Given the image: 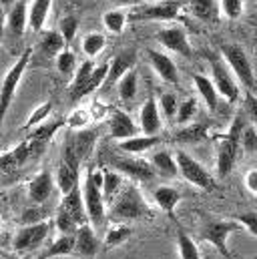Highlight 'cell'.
I'll return each instance as SVG.
<instances>
[{"label":"cell","mask_w":257,"mask_h":259,"mask_svg":"<svg viewBox=\"0 0 257 259\" xmlns=\"http://www.w3.org/2000/svg\"><path fill=\"white\" fill-rule=\"evenodd\" d=\"M103 185V171H89L84 185H82V201L87 209L89 223L93 227H103L107 221V201L101 191Z\"/></svg>","instance_id":"cell-1"},{"label":"cell","mask_w":257,"mask_h":259,"mask_svg":"<svg viewBox=\"0 0 257 259\" xmlns=\"http://www.w3.org/2000/svg\"><path fill=\"white\" fill-rule=\"evenodd\" d=\"M151 213L147 201L143 199L141 191L135 185H125L119 195L111 201V209L109 215L117 221H135V219H143Z\"/></svg>","instance_id":"cell-2"},{"label":"cell","mask_w":257,"mask_h":259,"mask_svg":"<svg viewBox=\"0 0 257 259\" xmlns=\"http://www.w3.org/2000/svg\"><path fill=\"white\" fill-rule=\"evenodd\" d=\"M245 129L241 117H237L231 127L229 133L217 143V159H215V167H217V175L219 177H227L233 167H235V161L239 157V151H241V131Z\"/></svg>","instance_id":"cell-3"},{"label":"cell","mask_w":257,"mask_h":259,"mask_svg":"<svg viewBox=\"0 0 257 259\" xmlns=\"http://www.w3.org/2000/svg\"><path fill=\"white\" fill-rule=\"evenodd\" d=\"M30 57H32V49H24L22 55L16 59V63L8 68V72L2 78V84H0V133H2V125H4V117H6V113L12 105V99L16 95V89L28 68Z\"/></svg>","instance_id":"cell-4"},{"label":"cell","mask_w":257,"mask_h":259,"mask_svg":"<svg viewBox=\"0 0 257 259\" xmlns=\"http://www.w3.org/2000/svg\"><path fill=\"white\" fill-rule=\"evenodd\" d=\"M221 55H223L225 63L229 66V70L233 72V76L247 91H253V87H255V72H253L251 61H249L247 53L243 51V47L235 45V42H225V45H221Z\"/></svg>","instance_id":"cell-5"},{"label":"cell","mask_w":257,"mask_h":259,"mask_svg":"<svg viewBox=\"0 0 257 259\" xmlns=\"http://www.w3.org/2000/svg\"><path fill=\"white\" fill-rule=\"evenodd\" d=\"M243 229L241 223L237 219H213V221H207L201 229V239L207 241L209 245H213L221 255H225L227 259H231L229 253V247H227V241L229 237Z\"/></svg>","instance_id":"cell-6"},{"label":"cell","mask_w":257,"mask_h":259,"mask_svg":"<svg viewBox=\"0 0 257 259\" xmlns=\"http://www.w3.org/2000/svg\"><path fill=\"white\" fill-rule=\"evenodd\" d=\"M175 161H177V169H179V175L191 183L193 187L197 189H203V191H213L215 189V179L213 175L193 157L187 151L179 149L175 153Z\"/></svg>","instance_id":"cell-7"},{"label":"cell","mask_w":257,"mask_h":259,"mask_svg":"<svg viewBox=\"0 0 257 259\" xmlns=\"http://www.w3.org/2000/svg\"><path fill=\"white\" fill-rule=\"evenodd\" d=\"M95 141H97L95 131H80V129L74 131V133L66 139L63 161L68 163L70 167H74V169L80 171V163L91 155V151H93V147H95Z\"/></svg>","instance_id":"cell-8"},{"label":"cell","mask_w":257,"mask_h":259,"mask_svg":"<svg viewBox=\"0 0 257 259\" xmlns=\"http://www.w3.org/2000/svg\"><path fill=\"white\" fill-rule=\"evenodd\" d=\"M51 233V223L49 221H42V223H34V225H22L14 239H12V249L16 253H28L32 249H38L47 237Z\"/></svg>","instance_id":"cell-9"},{"label":"cell","mask_w":257,"mask_h":259,"mask_svg":"<svg viewBox=\"0 0 257 259\" xmlns=\"http://www.w3.org/2000/svg\"><path fill=\"white\" fill-rule=\"evenodd\" d=\"M181 12V0H163L145 6H135L127 14L128 20H173Z\"/></svg>","instance_id":"cell-10"},{"label":"cell","mask_w":257,"mask_h":259,"mask_svg":"<svg viewBox=\"0 0 257 259\" xmlns=\"http://www.w3.org/2000/svg\"><path fill=\"white\" fill-rule=\"evenodd\" d=\"M211 80L219 93V97H223L227 103H237L241 89L237 84V78L233 76V72L225 66V63L211 59Z\"/></svg>","instance_id":"cell-11"},{"label":"cell","mask_w":257,"mask_h":259,"mask_svg":"<svg viewBox=\"0 0 257 259\" xmlns=\"http://www.w3.org/2000/svg\"><path fill=\"white\" fill-rule=\"evenodd\" d=\"M113 169H117L119 173H123L128 179L135 181H153L157 177L153 165L145 159H137V157H113L111 161Z\"/></svg>","instance_id":"cell-12"},{"label":"cell","mask_w":257,"mask_h":259,"mask_svg":"<svg viewBox=\"0 0 257 259\" xmlns=\"http://www.w3.org/2000/svg\"><path fill=\"white\" fill-rule=\"evenodd\" d=\"M155 40L161 47H165L167 51H171V53H177V55H181L185 59H193V49L189 45L187 32L181 26H167V28L159 30Z\"/></svg>","instance_id":"cell-13"},{"label":"cell","mask_w":257,"mask_h":259,"mask_svg":"<svg viewBox=\"0 0 257 259\" xmlns=\"http://www.w3.org/2000/svg\"><path fill=\"white\" fill-rule=\"evenodd\" d=\"M101 239L91 223H84L74 233V255L82 259H91L99 253Z\"/></svg>","instance_id":"cell-14"},{"label":"cell","mask_w":257,"mask_h":259,"mask_svg":"<svg viewBox=\"0 0 257 259\" xmlns=\"http://www.w3.org/2000/svg\"><path fill=\"white\" fill-rule=\"evenodd\" d=\"M147 59H149L151 68L157 72V76L163 82H167V84H177L179 82V70H177V66L171 61L169 55H165L161 51H155V49H147Z\"/></svg>","instance_id":"cell-15"},{"label":"cell","mask_w":257,"mask_h":259,"mask_svg":"<svg viewBox=\"0 0 257 259\" xmlns=\"http://www.w3.org/2000/svg\"><path fill=\"white\" fill-rule=\"evenodd\" d=\"M139 129L143 135H159L163 129V117L159 111V101L155 97H149L145 105L139 111Z\"/></svg>","instance_id":"cell-16"},{"label":"cell","mask_w":257,"mask_h":259,"mask_svg":"<svg viewBox=\"0 0 257 259\" xmlns=\"http://www.w3.org/2000/svg\"><path fill=\"white\" fill-rule=\"evenodd\" d=\"M63 127V121H53V123H42L40 127H36V129L30 133V137L26 139V145H28V151H30V157L32 159H36L42 151H45V147L51 143V139L57 135V131Z\"/></svg>","instance_id":"cell-17"},{"label":"cell","mask_w":257,"mask_h":259,"mask_svg":"<svg viewBox=\"0 0 257 259\" xmlns=\"http://www.w3.org/2000/svg\"><path fill=\"white\" fill-rule=\"evenodd\" d=\"M55 177L49 171H40L30 183H28V199L34 205H45L55 191Z\"/></svg>","instance_id":"cell-18"},{"label":"cell","mask_w":257,"mask_h":259,"mask_svg":"<svg viewBox=\"0 0 257 259\" xmlns=\"http://www.w3.org/2000/svg\"><path fill=\"white\" fill-rule=\"evenodd\" d=\"M109 127H111V137L117 139V141H125V139H131L139 133V127L137 123L128 117L125 111L121 109H115L113 115H111V121H109Z\"/></svg>","instance_id":"cell-19"},{"label":"cell","mask_w":257,"mask_h":259,"mask_svg":"<svg viewBox=\"0 0 257 259\" xmlns=\"http://www.w3.org/2000/svg\"><path fill=\"white\" fill-rule=\"evenodd\" d=\"M137 65V51L127 49V51H121L117 57H113V61L109 63V76H107V82L113 84V82H119V78L123 74H127L128 70H133Z\"/></svg>","instance_id":"cell-20"},{"label":"cell","mask_w":257,"mask_h":259,"mask_svg":"<svg viewBox=\"0 0 257 259\" xmlns=\"http://www.w3.org/2000/svg\"><path fill=\"white\" fill-rule=\"evenodd\" d=\"M26 28H28V4L20 0L6 14V30L12 36H22Z\"/></svg>","instance_id":"cell-21"},{"label":"cell","mask_w":257,"mask_h":259,"mask_svg":"<svg viewBox=\"0 0 257 259\" xmlns=\"http://www.w3.org/2000/svg\"><path fill=\"white\" fill-rule=\"evenodd\" d=\"M157 145H161V135H135L131 139L119 141L117 147L127 155H141L155 149Z\"/></svg>","instance_id":"cell-22"},{"label":"cell","mask_w":257,"mask_h":259,"mask_svg":"<svg viewBox=\"0 0 257 259\" xmlns=\"http://www.w3.org/2000/svg\"><path fill=\"white\" fill-rule=\"evenodd\" d=\"M193 84H195L199 97L203 99L205 107H207L211 113H215V111L219 109V93H217V89H215L211 76H205V74H193Z\"/></svg>","instance_id":"cell-23"},{"label":"cell","mask_w":257,"mask_h":259,"mask_svg":"<svg viewBox=\"0 0 257 259\" xmlns=\"http://www.w3.org/2000/svg\"><path fill=\"white\" fill-rule=\"evenodd\" d=\"M66 211L70 217L76 219L78 225H84L89 223V217H87V209H84V201H82V191L76 187L74 191H70L68 195H63V201H61V207Z\"/></svg>","instance_id":"cell-24"},{"label":"cell","mask_w":257,"mask_h":259,"mask_svg":"<svg viewBox=\"0 0 257 259\" xmlns=\"http://www.w3.org/2000/svg\"><path fill=\"white\" fill-rule=\"evenodd\" d=\"M53 0H32L28 4V28L32 32H40L51 14Z\"/></svg>","instance_id":"cell-25"},{"label":"cell","mask_w":257,"mask_h":259,"mask_svg":"<svg viewBox=\"0 0 257 259\" xmlns=\"http://www.w3.org/2000/svg\"><path fill=\"white\" fill-rule=\"evenodd\" d=\"M153 199L157 203V207L167 213V215H173L175 207L179 205V201L183 199V195L179 193V189L171 187V185H161V187H155L153 189Z\"/></svg>","instance_id":"cell-26"},{"label":"cell","mask_w":257,"mask_h":259,"mask_svg":"<svg viewBox=\"0 0 257 259\" xmlns=\"http://www.w3.org/2000/svg\"><path fill=\"white\" fill-rule=\"evenodd\" d=\"M149 163L153 165L155 173L165 177V179H173L179 169H177V161H175V155H171L169 151H155L149 159Z\"/></svg>","instance_id":"cell-27"},{"label":"cell","mask_w":257,"mask_h":259,"mask_svg":"<svg viewBox=\"0 0 257 259\" xmlns=\"http://www.w3.org/2000/svg\"><path fill=\"white\" fill-rule=\"evenodd\" d=\"M55 183L59 187V191L63 195H68L70 191H74L78 187V169L70 167L68 163H61V167L57 169V177Z\"/></svg>","instance_id":"cell-28"},{"label":"cell","mask_w":257,"mask_h":259,"mask_svg":"<svg viewBox=\"0 0 257 259\" xmlns=\"http://www.w3.org/2000/svg\"><path fill=\"white\" fill-rule=\"evenodd\" d=\"M125 175L119 173L117 169H109V171H103V185H101V191L105 201H113L119 191L125 187Z\"/></svg>","instance_id":"cell-29"},{"label":"cell","mask_w":257,"mask_h":259,"mask_svg":"<svg viewBox=\"0 0 257 259\" xmlns=\"http://www.w3.org/2000/svg\"><path fill=\"white\" fill-rule=\"evenodd\" d=\"M64 255H74V235H61L51 243V247L38 259H53L64 257Z\"/></svg>","instance_id":"cell-30"},{"label":"cell","mask_w":257,"mask_h":259,"mask_svg":"<svg viewBox=\"0 0 257 259\" xmlns=\"http://www.w3.org/2000/svg\"><path fill=\"white\" fill-rule=\"evenodd\" d=\"M107 76H109V63L97 65L95 66V70H93V74H91V78L87 80V84L76 93V97H74L72 101H78V99H82V97H87V95L95 93L99 87H103V84L107 82Z\"/></svg>","instance_id":"cell-31"},{"label":"cell","mask_w":257,"mask_h":259,"mask_svg":"<svg viewBox=\"0 0 257 259\" xmlns=\"http://www.w3.org/2000/svg\"><path fill=\"white\" fill-rule=\"evenodd\" d=\"M64 38L59 30H47L38 42V51L45 57H57L61 51H64Z\"/></svg>","instance_id":"cell-32"},{"label":"cell","mask_w":257,"mask_h":259,"mask_svg":"<svg viewBox=\"0 0 257 259\" xmlns=\"http://www.w3.org/2000/svg\"><path fill=\"white\" fill-rule=\"evenodd\" d=\"M95 63H93V59H87L84 63H80L78 68L74 70V74H72V82H70V87H68V97H70V101L76 97V93L87 84V80L91 78V74H93V70H95Z\"/></svg>","instance_id":"cell-33"},{"label":"cell","mask_w":257,"mask_h":259,"mask_svg":"<svg viewBox=\"0 0 257 259\" xmlns=\"http://www.w3.org/2000/svg\"><path fill=\"white\" fill-rule=\"evenodd\" d=\"M177 251H179V259H201L197 243L183 227H177Z\"/></svg>","instance_id":"cell-34"},{"label":"cell","mask_w":257,"mask_h":259,"mask_svg":"<svg viewBox=\"0 0 257 259\" xmlns=\"http://www.w3.org/2000/svg\"><path fill=\"white\" fill-rule=\"evenodd\" d=\"M137 91H139V76H137V70H128L127 74H123L117 82V93H119V99L121 101H133L137 97Z\"/></svg>","instance_id":"cell-35"},{"label":"cell","mask_w":257,"mask_h":259,"mask_svg":"<svg viewBox=\"0 0 257 259\" xmlns=\"http://www.w3.org/2000/svg\"><path fill=\"white\" fill-rule=\"evenodd\" d=\"M127 12L125 10H121V8H115V10H107L105 14H103V24H105V28L109 30V32H113V34H121L123 30H125V26H127Z\"/></svg>","instance_id":"cell-36"},{"label":"cell","mask_w":257,"mask_h":259,"mask_svg":"<svg viewBox=\"0 0 257 259\" xmlns=\"http://www.w3.org/2000/svg\"><path fill=\"white\" fill-rule=\"evenodd\" d=\"M131 235H133V229H131L128 225H115V227H109V231H107L103 243H105L107 249H113V247L123 245Z\"/></svg>","instance_id":"cell-37"},{"label":"cell","mask_w":257,"mask_h":259,"mask_svg":"<svg viewBox=\"0 0 257 259\" xmlns=\"http://www.w3.org/2000/svg\"><path fill=\"white\" fill-rule=\"evenodd\" d=\"M107 45V36L103 32H89L84 38H82V53L89 57V59H95L97 55L103 53Z\"/></svg>","instance_id":"cell-38"},{"label":"cell","mask_w":257,"mask_h":259,"mask_svg":"<svg viewBox=\"0 0 257 259\" xmlns=\"http://www.w3.org/2000/svg\"><path fill=\"white\" fill-rule=\"evenodd\" d=\"M205 137H207V131H205L203 125H185V127H181L175 133V141L185 143V145L201 143Z\"/></svg>","instance_id":"cell-39"},{"label":"cell","mask_w":257,"mask_h":259,"mask_svg":"<svg viewBox=\"0 0 257 259\" xmlns=\"http://www.w3.org/2000/svg\"><path fill=\"white\" fill-rule=\"evenodd\" d=\"M217 0H189V12L199 20H209L215 14Z\"/></svg>","instance_id":"cell-40"},{"label":"cell","mask_w":257,"mask_h":259,"mask_svg":"<svg viewBox=\"0 0 257 259\" xmlns=\"http://www.w3.org/2000/svg\"><path fill=\"white\" fill-rule=\"evenodd\" d=\"M55 227H57V231H59L61 235H74V233H76V229H78L80 225H78V223H76V219H74V217H70L66 211L59 209V211H57V215H55Z\"/></svg>","instance_id":"cell-41"},{"label":"cell","mask_w":257,"mask_h":259,"mask_svg":"<svg viewBox=\"0 0 257 259\" xmlns=\"http://www.w3.org/2000/svg\"><path fill=\"white\" fill-rule=\"evenodd\" d=\"M195 115H197V99H185L183 103H179L175 123H177L179 127H185V125L191 123Z\"/></svg>","instance_id":"cell-42"},{"label":"cell","mask_w":257,"mask_h":259,"mask_svg":"<svg viewBox=\"0 0 257 259\" xmlns=\"http://www.w3.org/2000/svg\"><path fill=\"white\" fill-rule=\"evenodd\" d=\"M57 70L61 72V74H64V76H70V74H74V70L78 68V65H76V55L72 53V51H61L57 57Z\"/></svg>","instance_id":"cell-43"},{"label":"cell","mask_w":257,"mask_h":259,"mask_svg":"<svg viewBox=\"0 0 257 259\" xmlns=\"http://www.w3.org/2000/svg\"><path fill=\"white\" fill-rule=\"evenodd\" d=\"M177 109H179V103H177V97L173 93H163L161 99H159V111L165 119L169 121H175L177 117Z\"/></svg>","instance_id":"cell-44"},{"label":"cell","mask_w":257,"mask_h":259,"mask_svg":"<svg viewBox=\"0 0 257 259\" xmlns=\"http://www.w3.org/2000/svg\"><path fill=\"white\" fill-rule=\"evenodd\" d=\"M47 217H49L47 209H45L42 205H36V207H28V209H24L22 215L18 217V223H20V225H34V223H42V221H47Z\"/></svg>","instance_id":"cell-45"},{"label":"cell","mask_w":257,"mask_h":259,"mask_svg":"<svg viewBox=\"0 0 257 259\" xmlns=\"http://www.w3.org/2000/svg\"><path fill=\"white\" fill-rule=\"evenodd\" d=\"M53 113V103H42L40 107H36L34 111H32V115L28 117V121L24 123V129L28 131L30 127L32 129H36V127H40L47 119H49V115Z\"/></svg>","instance_id":"cell-46"},{"label":"cell","mask_w":257,"mask_h":259,"mask_svg":"<svg viewBox=\"0 0 257 259\" xmlns=\"http://www.w3.org/2000/svg\"><path fill=\"white\" fill-rule=\"evenodd\" d=\"M59 32L63 34V38L66 45L72 42L74 36H76V32H78V18H76L74 14H66V16H63V18H61V24H59Z\"/></svg>","instance_id":"cell-47"},{"label":"cell","mask_w":257,"mask_h":259,"mask_svg":"<svg viewBox=\"0 0 257 259\" xmlns=\"http://www.w3.org/2000/svg\"><path fill=\"white\" fill-rule=\"evenodd\" d=\"M219 6L229 20H235L243 14V0H219Z\"/></svg>","instance_id":"cell-48"},{"label":"cell","mask_w":257,"mask_h":259,"mask_svg":"<svg viewBox=\"0 0 257 259\" xmlns=\"http://www.w3.org/2000/svg\"><path fill=\"white\" fill-rule=\"evenodd\" d=\"M257 149V131L253 127H245L241 131V151L251 153Z\"/></svg>","instance_id":"cell-49"},{"label":"cell","mask_w":257,"mask_h":259,"mask_svg":"<svg viewBox=\"0 0 257 259\" xmlns=\"http://www.w3.org/2000/svg\"><path fill=\"white\" fill-rule=\"evenodd\" d=\"M237 221L241 223V227L245 231H249L251 235L257 237V211H245V213H241L237 217Z\"/></svg>","instance_id":"cell-50"},{"label":"cell","mask_w":257,"mask_h":259,"mask_svg":"<svg viewBox=\"0 0 257 259\" xmlns=\"http://www.w3.org/2000/svg\"><path fill=\"white\" fill-rule=\"evenodd\" d=\"M243 111H245V115L249 117V121L257 125V97L251 93V91H247L245 93V99H243Z\"/></svg>","instance_id":"cell-51"},{"label":"cell","mask_w":257,"mask_h":259,"mask_svg":"<svg viewBox=\"0 0 257 259\" xmlns=\"http://www.w3.org/2000/svg\"><path fill=\"white\" fill-rule=\"evenodd\" d=\"M245 187H247V191L249 193L257 195V169H251V171H247L245 173Z\"/></svg>","instance_id":"cell-52"},{"label":"cell","mask_w":257,"mask_h":259,"mask_svg":"<svg viewBox=\"0 0 257 259\" xmlns=\"http://www.w3.org/2000/svg\"><path fill=\"white\" fill-rule=\"evenodd\" d=\"M14 4H16V0H0V6H2V8H8V10H10Z\"/></svg>","instance_id":"cell-53"},{"label":"cell","mask_w":257,"mask_h":259,"mask_svg":"<svg viewBox=\"0 0 257 259\" xmlns=\"http://www.w3.org/2000/svg\"><path fill=\"white\" fill-rule=\"evenodd\" d=\"M121 6H128V4H139L141 0H117Z\"/></svg>","instance_id":"cell-54"},{"label":"cell","mask_w":257,"mask_h":259,"mask_svg":"<svg viewBox=\"0 0 257 259\" xmlns=\"http://www.w3.org/2000/svg\"><path fill=\"white\" fill-rule=\"evenodd\" d=\"M2 34H4V24L0 22V38H2Z\"/></svg>","instance_id":"cell-55"},{"label":"cell","mask_w":257,"mask_h":259,"mask_svg":"<svg viewBox=\"0 0 257 259\" xmlns=\"http://www.w3.org/2000/svg\"><path fill=\"white\" fill-rule=\"evenodd\" d=\"M0 259H14V257H8V255H0Z\"/></svg>","instance_id":"cell-56"},{"label":"cell","mask_w":257,"mask_h":259,"mask_svg":"<svg viewBox=\"0 0 257 259\" xmlns=\"http://www.w3.org/2000/svg\"><path fill=\"white\" fill-rule=\"evenodd\" d=\"M149 2H163V0H149Z\"/></svg>","instance_id":"cell-57"},{"label":"cell","mask_w":257,"mask_h":259,"mask_svg":"<svg viewBox=\"0 0 257 259\" xmlns=\"http://www.w3.org/2000/svg\"><path fill=\"white\" fill-rule=\"evenodd\" d=\"M0 233H2V219H0Z\"/></svg>","instance_id":"cell-58"},{"label":"cell","mask_w":257,"mask_h":259,"mask_svg":"<svg viewBox=\"0 0 257 259\" xmlns=\"http://www.w3.org/2000/svg\"><path fill=\"white\" fill-rule=\"evenodd\" d=\"M0 255H4V251H2V247H0Z\"/></svg>","instance_id":"cell-59"},{"label":"cell","mask_w":257,"mask_h":259,"mask_svg":"<svg viewBox=\"0 0 257 259\" xmlns=\"http://www.w3.org/2000/svg\"><path fill=\"white\" fill-rule=\"evenodd\" d=\"M74 2H82V0H74Z\"/></svg>","instance_id":"cell-60"}]
</instances>
